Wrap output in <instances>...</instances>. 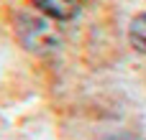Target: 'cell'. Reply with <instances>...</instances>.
I'll return each instance as SVG.
<instances>
[{
	"mask_svg": "<svg viewBox=\"0 0 146 140\" xmlns=\"http://www.w3.org/2000/svg\"><path fill=\"white\" fill-rule=\"evenodd\" d=\"M21 33H23V41L31 48H36V51H41V48L54 43V36H51L49 26L44 20H38V18H23V31Z\"/></svg>",
	"mask_w": 146,
	"mask_h": 140,
	"instance_id": "obj_1",
	"label": "cell"
},
{
	"mask_svg": "<svg viewBox=\"0 0 146 140\" xmlns=\"http://www.w3.org/2000/svg\"><path fill=\"white\" fill-rule=\"evenodd\" d=\"M36 10H41L44 15L54 18V20H69L80 13L82 0H33Z\"/></svg>",
	"mask_w": 146,
	"mask_h": 140,
	"instance_id": "obj_2",
	"label": "cell"
},
{
	"mask_svg": "<svg viewBox=\"0 0 146 140\" xmlns=\"http://www.w3.org/2000/svg\"><path fill=\"white\" fill-rule=\"evenodd\" d=\"M128 38H131V46H133L136 51L146 54V13H141L139 18H133V20H131Z\"/></svg>",
	"mask_w": 146,
	"mask_h": 140,
	"instance_id": "obj_3",
	"label": "cell"
}]
</instances>
